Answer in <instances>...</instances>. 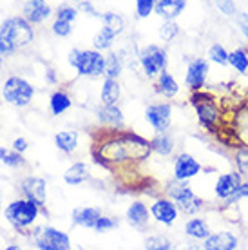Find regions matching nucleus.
Returning a JSON list of instances; mask_svg holds the SVG:
<instances>
[{
    "instance_id": "nucleus-13",
    "label": "nucleus",
    "mask_w": 248,
    "mask_h": 250,
    "mask_svg": "<svg viewBox=\"0 0 248 250\" xmlns=\"http://www.w3.org/2000/svg\"><path fill=\"white\" fill-rule=\"evenodd\" d=\"M20 190L24 198L35 201L38 207L45 208L47 205V182L38 176H27L20 182Z\"/></svg>"
},
{
    "instance_id": "nucleus-3",
    "label": "nucleus",
    "mask_w": 248,
    "mask_h": 250,
    "mask_svg": "<svg viewBox=\"0 0 248 250\" xmlns=\"http://www.w3.org/2000/svg\"><path fill=\"white\" fill-rule=\"evenodd\" d=\"M69 65L75 69L78 76L85 78H102L105 76L107 57L98 49H71L67 55Z\"/></svg>"
},
{
    "instance_id": "nucleus-32",
    "label": "nucleus",
    "mask_w": 248,
    "mask_h": 250,
    "mask_svg": "<svg viewBox=\"0 0 248 250\" xmlns=\"http://www.w3.org/2000/svg\"><path fill=\"white\" fill-rule=\"evenodd\" d=\"M25 163L27 162L22 156V152H17L15 149L9 150L0 147V165H6L9 169H20V167H24Z\"/></svg>"
},
{
    "instance_id": "nucleus-48",
    "label": "nucleus",
    "mask_w": 248,
    "mask_h": 250,
    "mask_svg": "<svg viewBox=\"0 0 248 250\" xmlns=\"http://www.w3.org/2000/svg\"><path fill=\"white\" fill-rule=\"evenodd\" d=\"M6 249H7V250H19L20 247H19V245H7Z\"/></svg>"
},
{
    "instance_id": "nucleus-9",
    "label": "nucleus",
    "mask_w": 248,
    "mask_h": 250,
    "mask_svg": "<svg viewBox=\"0 0 248 250\" xmlns=\"http://www.w3.org/2000/svg\"><path fill=\"white\" fill-rule=\"evenodd\" d=\"M208 75H210V62H208V58H192L185 71V87L188 91H192V93L194 91H201L207 85Z\"/></svg>"
},
{
    "instance_id": "nucleus-45",
    "label": "nucleus",
    "mask_w": 248,
    "mask_h": 250,
    "mask_svg": "<svg viewBox=\"0 0 248 250\" xmlns=\"http://www.w3.org/2000/svg\"><path fill=\"white\" fill-rule=\"evenodd\" d=\"M237 27H239V31H241V35L245 37V40L248 42V13L247 11H239L237 13Z\"/></svg>"
},
{
    "instance_id": "nucleus-40",
    "label": "nucleus",
    "mask_w": 248,
    "mask_h": 250,
    "mask_svg": "<svg viewBox=\"0 0 248 250\" xmlns=\"http://www.w3.org/2000/svg\"><path fill=\"white\" fill-rule=\"evenodd\" d=\"M51 31H53V35H55V37L65 38V37H69V35L73 33V22L55 19V22H53V25H51Z\"/></svg>"
},
{
    "instance_id": "nucleus-12",
    "label": "nucleus",
    "mask_w": 248,
    "mask_h": 250,
    "mask_svg": "<svg viewBox=\"0 0 248 250\" xmlns=\"http://www.w3.org/2000/svg\"><path fill=\"white\" fill-rule=\"evenodd\" d=\"M192 100H194V107H196V114H198L199 124L203 125L205 129H208V131H214L216 125L219 124V120H221V113H219L217 104L212 100L210 96H203L199 100L198 96H192Z\"/></svg>"
},
{
    "instance_id": "nucleus-15",
    "label": "nucleus",
    "mask_w": 248,
    "mask_h": 250,
    "mask_svg": "<svg viewBox=\"0 0 248 250\" xmlns=\"http://www.w3.org/2000/svg\"><path fill=\"white\" fill-rule=\"evenodd\" d=\"M241 183H243V174L239 170H230V172L219 174L216 183H214V196H216L217 200L227 201L239 188Z\"/></svg>"
},
{
    "instance_id": "nucleus-30",
    "label": "nucleus",
    "mask_w": 248,
    "mask_h": 250,
    "mask_svg": "<svg viewBox=\"0 0 248 250\" xmlns=\"http://www.w3.org/2000/svg\"><path fill=\"white\" fill-rule=\"evenodd\" d=\"M55 145L56 149L62 152H73L78 147V132L76 131H60L55 134Z\"/></svg>"
},
{
    "instance_id": "nucleus-24",
    "label": "nucleus",
    "mask_w": 248,
    "mask_h": 250,
    "mask_svg": "<svg viewBox=\"0 0 248 250\" xmlns=\"http://www.w3.org/2000/svg\"><path fill=\"white\" fill-rule=\"evenodd\" d=\"M102 216V210L100 208H94V207H82V208H75L73 210V223L76 227H83V229H94L98 218Z\"/></svg>"
},
{
    "instance_id": "nucleus-51",
    "label": "nucleus",
    "mask_w": 248,
    "mask_h": 250,
    "mask_svg": "<svg viewBox=\"0 0 248 250\" xmlns=\"http://www.w3.org/2000/svg\"><path fill=\"white\" fill-rule=\"evenodd\" d=\"M0 201H2V194H0Z\"/></svg>"
},
{
    "instance_id": "nucleus-1",
    "label": "nucleus",
    "mask_w": 248,
    "mask_h": 250,
    "mask_svg": "<svg viewBox=\"0 0 248 250\" xmlns=\"http://www.w3.org/2000/svg\"><path fill=\"white\" fill-rule=\"evenodd\" d=\"M150 142L138 136L134 132H118L102 142L98 149L93 150L94 162L102 167H109L111 163L122 165L134 160H145L150 154Z\"/></svg>"
},
{
    "instance_id": "nucleus-5",
    "label": "nucleus",
    "mask_w": 248,
    "mask_h": 250,
    "mask_svg": "<svg viewBox=\"0 0 248 250\" xmlns=\"http://www.w3.org/2000/svg\"><path fill=\"white\" fill-rule=\"evenodd\" d=\"M165 192L170 200L180 207L181 212L185 214H198L205 208V201L199 198L198 194L194 192V188L190 187L188 182H180V180H172V182L167 183L165 187Z\"/></svg>"
},
{
    "instance_id": "nucleus-22",
    "label": "nucleus",
    "mask_w": 248,
    "mask_h": 250,
    "mask_svg": "<svg viewBox=\"0 0 248 250\" xmlns=\"http://www.w3.org/2000/svg\"><path fill=\"white\" fill-rule=\"evenodd\" d=\"M91 180V169L89 165L83 162H76L73 163L71 167H67V170L63 172V182L71 185V187H76V185H83L85 182Z\"/></svg>"
},
{
    "instance_id": "nucleus-27",
    "label": "nucleus",
    "mask_w": 248,
    "mask_h": 250,
    "mask_svg": "<svg viewBox=\"0 0 248 250\" xmlns=\"http://www.w3.org/2000/svg\"><path fill=\"white\" fill-rule=\"evenodd\" d=\"M174 147H176L174 138L167 132H158V136L150 140V149L160 156H170L174 152Z\"/></svg>"
},
{
    "instance_id": "nucleus-44",
    "label": "nucleus",
    "mask_w": 248,
    "mask_h": 250,
    "mask_svg": "<svg viewBox=\"0 0 248 250\" xmlns=\"http://www.w3.org/2000/svg\"><path fill=\"white\" fill-rule=\"evenodd\" d=\"M243 198H248V182H243L241 185H239V188H237L236 192L232 194L225 203H227V205H234V203H237V201L243 200Z\"/></svg>"
},
{
    "instance_id": "nucleus-19",
    "label": "nucleus",
    "mask_w": 248,
    "mask_h": 250,
    "mask_svg": "<svg viewBox=\"0 0 248 250\" xmlns=\"http://www.w3.org/2000/svg\"><path fill=\"white\" fill-rule=\"evenodd\" d=\"M96 118H98L100 125L111 127L114 131H118L125 125V116L124 111L118 105H102L96 111Z\"/></svg>"
},
{
    "instance_id": "nucleus-4",
    "label": "nucleus",
    "mask_w": 248,
    "mask_h": 250,
    "mask_svg": "<svg viewBox=\"0 0 248 250\" xmlns=\"http://www.w3.org/2000/svg\"><path fill=\"white\" fill-rule=\"evenodd\" d=\"M42 210H43L42 207H38L35 201L27 200V198H22V200L11 201V203L6 207L4 218H6V221L15 229V230L22 232L37 223V219Z\"/></svg>"
},
{
    "instance_id": "nucleus-16",
    "label": "nucleus",
    "mask_w": 248,
    "mask_h": 250,
    "mask_svg": "<svg viewBox=\"0 0 248 250\" xmlns=\"http://www.w3.org/2000/svg\"><path fill=\"white\" fill-rule=\"evenodd\" d=\"M53 15L51 6H47L42 0H25V4L22 6V17L27 22H31L33 25L43 24L47 22Z\"/></svg>"
},
{
    "instance_id": "nucleus-10",
    "label": "nucleus",
    "mask_w": 248,
    "mask_h": 250,
    "mask_svg": "<svg viewBox=\"0 0 248 250\" xmlns=\"http://www.w3.org/2000/svg\"><path fill=\"white\" fill-rule=\"evenodd\" d=\"M145 120L156 132H167L172 125V104L158 102L145 109Z\"/></svg>"
},
{
    "instance_id": "nucleus-50",
    "label": "nucleus",
    "mask_w": 248,
    "mask_h": 250,
    "mask_svg": "<svg viewBox=\"0 0 248 250\" xmlns=\"http://www.w3.org/2000/svg\"><path fill=\"white\" fill-rule=\"evenodd\" d=\"M0 71H2V57H0Z\"/></svg>"
},
{
    "instance_id": "nucleus-35",
    "label": "nucleus",
    "mask_w": 248,
    "mask_h": 250,
    "mask_svg": "<svg viewBox=\"0 0 248 250\" xmlns=\"http://www.w3.org/2000/svg\"><path fill=\"white\" fill-rule=\"evenodd\" d=\"M124 71V57L120 53H109L107 55L105 76L107 78H120Z\"/></svg>"
},
{
    "instance_id": "nucleus-42",
    "label": "nucleus",
    "mask_w": 248,
    "mask_h": 250,
    "mask_svg": "<svg viewBox=\"0 0 248 250\" xmlns=\"http://www.w3.org/2000/svg\"><path fill=\"white\" fill-rule=\"evenodd\" d=\"M214 4H216V7L223 17H237V13H239L236 0H214Z\"/></svg>"
},
{
    "instance_id": "nucleus-2",
    "label": "nucleus",
    "mask_w": 248,
    "mask_h": 250,
    "mask_svg": "<svg viewBox=\"0 0 248 250\" xmlns=\"http://www.w3.org/2000/svg\"><path fill=\"white\" fill-rule=\"evenodd\" d=\"M35 40L33 24L24 17H9L0 24V57L13 55L15 51L29 45Z\"/></svg>"
},
{
    "instance_id": "nucleus-18",
    "label": "nucleus",
    "mask_w": 248,
    "mask_h": 250,
    "mask_svg": "<svg viewBox=\"0 0 248 250\" xmlns=\"http://www.w3.org/2000/svg\"><path fill=\"white\" fill-rule=\"evenodd\" d=\"M150 208L143 201H132L129 207H127V210H125V219H127V223L130 227H134V229H140L143 230L145 227L149 225L150 221Z\"/></svg>"
},
{
    "instance_id": "nucleus-26",
    "label": "nucleus",
    "mask_w": 248,
    "mask_h": 250,
    "mask_svg": "<svg viewBox=\"0 0 248 250\" xmlns=\"http://www.w3.org/2000/svg\"><path fill=\"white\" fill-rule=\"evenodd\" d=\"M156 89H158V93L162 94V96H165V98H174V96H178V93H180V83H178V80L165 69V71H162V73L158 75Z\"/></svg>"
},
{
    "instance_id": "nucleus-43",
    "label": "nucleus",
    "mask_w": 248,
    "mask_h": 250,
    "mask_svg": "<svg viewBox=\"0 0 248 250\" xmlns=\"http://www.w3.org/2000/svg\"><path fill=\"white\" fill-rule=\"evenodd\" d=\"M236 165H237V170H239L243 176H247V178H248V147H245V149H241V150H237Z\"/></svg>"
},
{
    "instance_id": "nucleus-23",
    "label": "nucleus",
    "mask_w": 248,
    "mask_h": 250,
    "mask_svg": "<svg viewBox=\"0 0 248 250\" xmlns=\"http://www.w3.org/2000/svg\"><path fill=\"white\" fill-rule=\"evenodd\" d=\"M183 232L190 239L196 241H205L210 236V227L203 218H188L183 225Z\"/></svg>"
},
{
    "instance_id": "nucleus-39",
    "label": "nucleus",
    "mask_w": 248,
    "mask_h": 250,
    "mask_svg": "<svg viewBox=\"0 0 248 250\" xmlns=\"http://www.w3.org/2000/svg\"><path fill=\"white\" fill-rule=\"evenodd\" d=\"M120 225L118 218H112V216H105V214H102L96 221V225H94L93 230H96L98 234H103V232H111L114 230L116 227Z\"/></svg>"
},
{
    "instance_id": "nucleus-41",
    "label": "nucleus",
    "mask_w": 248,
    "mask_h": 250,
    "mask_svg": "<svg viewBox=\"0 0 248 250\" xmlns=\"http://www.w3.org/2000/svg\"><path fill=\"white\" fill-rule=\"evenodd\" d=\"M136 2V17L138 19H149L154 13L156 0H134Z\"/></svg>"
},
{
    "instance_id": "nucleus-38",
    "label": "nucleus",
    "mask_w": 248,
    "mask_h": 250,
    "mask_svg": "<svg viewBox=\"0 0 248 250\" xmlns=\"http://www.w3.org/2000/svg\"><path fill=\"white\" fill-rule=\"evenodd\" d=\"M78 7L71 6V4H60V6L56 7V13H55V19H60V20H67V22H76L78 19Z\"/></svg>"
},
{
    "instance_id": "nucleus-11",
    "label": "nucleus",
    "mask_w": 248,
    "mask_h": 250,
    "mask_svg": "<svg viewBox=\"0 0 248 250\" xmlns=\"http://www.w3.org/2000/svg\"><path fill=\"white\" fill-rule=\"evenodd\" d=\"M203 169L201 162L196 160L190 152H181L174 158V167H172V178L180 180V182H190L196 176H199Z\"/></svg>"
},
{
    "instance_id": "nucleus-25",
    "label": "nucleus",
    "mask_w": 248,
    "mask_h": 250,
    "mask_svg": "<svg viewBox=\"0 0 248 250\" xmlns=\"http://www.w3.org/2000/svg\"><path fill=\"white\" fill-rule=\"evenodd\" d=\"M232 132L241 145L248 147V107H243L232 118Z\"/></svg>"
},
{
    "instance_id": "nucleus-7",
    "label": "nucleus",
    "mask_w": 248,
    "mask_h": 250,
    "mask_svg": "<svg viewBox=\"0 0 248 250\" xmlns=\"http://www.w3.org/2000/svg\"><path fill=\"white\" fill-rule=\"evenodd\" d=\"M35 87L22 76H9L2 85V98L13 107H27L33 102Z\"/></svg>"
},
{
    "instance_id": "nucleus-34",
    "label": "nucleus",
    "mask_w": 248,
    "mask_h": 250,
    "mask_svg": "<svg viewBox=\"0 0 248 250\" xmlns=\"http://www.w3.org/2000/svg\"><path fill=\"white\" fill-rule=\"evenodd\" d=\"M228 53L227 47L223 44H212L208 49H207V57H208V62L216 63V65H221V67H227L228 65Z\"/></svg>"
},
{
    "instance_id": "nucleus-36",
    "label": "nucleus",
    "mask_w": 248,
    "mask_h": 250,
    "mask_svg": "<svg viewBox=\"0 0 248 250\" xmlns=\"http://www.w3.org/2000/svg\"><path fill=\"white\" fill-rule=\"evenodd\" d=\"M180 24L176 22V20H163V24L160 25V38H162V42H165V44H170V42H174L176 38H178V35H180Z\"/></svg>"
},
{
    "instance_id": "nucleus-33",
    "label": "nucleus",
    "mask_w": 248,
    "mask_h": 250,
    "mask_svg": "<svg viewBox=\"0 0 248 250\" xmlns=\"http://www.w3.org/2000/svg\"><path fill=\"white\" fill-rule=\"evenodd\" d=\"M100 20H102V25H105V27H109V29H112V31L116 33V35H124L125 31V19L120 15V13H114V11H107L103 13L102 17H100Z\"/></svg>"
},
{
    "instance_id": "nucleus-14",
    "label": "nucleus",
    "mask_w": 248,
    "mask_h": 250,
    "mask_svg": "<svg viewBox=\"0 0 248 250\" xmlns=\"http://www.w3.org/2000/svg\"><path fill=\"white\" fill-rule=\"evenodd\" d=\"M150 208V216L158 221V223H162V225H174L178 218H180V207L176 205L170 198H158V200L149 207Z\"/></svg>"
},
{
    "instance_id": "nucleus-52",
    "label": "nucleus",
    "mask_w": 248,
    "mask_h": 250,
    "mask_svg": "<svg viewBox=\"0 0 248 250\" xmlns=\"http://www.w3.org/2000/svg\"><path fill=\"white\" fill-rule=\"evenodd\" d=\"M42 2H45V0H42Z\"/></svg>"
},
{
    "instance_id": "nucleus-8",
    "label": "nucleus",
    "mask_w": 248,
    "mask_h": 250,
    "mask_svg": "<svg viewBox=\"0 0 248 250\" xmlns=\"http://www.w3.org/2000/svg\"><path fill=\"white\" fill-rule=\"evenodd\" d=\"M33 243L38 250H69L73 247L69 234L51 225L33 230Z\"/></svg>"
},
{
    "instance_id": "nucleus-6",
    "label": "nucleus",
    "mask_w": 248,
    "mask_h": 250,
    "mask_svg": "<svg viewBox=\"0 0 248 250\" xmlns=\"http://www.w3.org/2000/svg\"><path fill=\"white\" fill-rule=\"evenodd\" d=\"M138 62L147 78H158V75L168 65V53L160 44H147L138 53Z\"/></svg>"
},
{
    "instance_id": "nucleus-17",
    "label": "nucleus",
    "mask_w": 248,
    "mask_h": 250,
    "mask_svg": "<svg viewBox=\"0 0 248 250\" xmlns=\"http://www.w3.org/2000/svg\"><path fill=\"white\" fill-rule=\"evenodd\" d=\"M205 250H236L239 247V238L230 230L210 232V236L201 241Z\"/></svg>"
},
{
    "instance_id": "nucleus-47",
    "label": "nucleus",
    "mask_w": 248,
    "mask_h": 250,
    "mask_svg": "<svg viewBox=\"0 0 248 250\" xmlns=\"http://www.w3.org/2000/svg\"><path fill=\"white\" fill-rule=\"evenodd\" d=\"M13 149L17 150V152H22L24 154L25 150L29 149V144H27V140L25 138H15V142H13Z\"/></svg>"
},
{
    "instance_id": "nucleus-29",
    "label": "nucleus",
    "mask_w": 248,
    "mask_h": 250,
    "mask_svg": "<svg viewBox=\"0 0 248 250\" xmlns=\"http://www.w3.org/2000/svg\"><path fill=\"white\" fill-rule=\"evenodd\" d=\"M71 105H73V100H71V96H69L65 91H55V93L51 94L49 98V109L51 113L55 114V116H60V114H63L65 111H69L71 109Z\"/></svg>"
},
{
    "instance_id": "nucleus-46",
    "label": "nucleus",
    "mask_w": 248,
    "mask_h": 250,
    "mask_svg": "<svg viewBox=\"0 0 248 250\" xmlns=\"http://www.w3.org/2000/svg\"><path fill=\"white\" fill-rule=\"evenodd\" d=\"M78 11L80 13H85V15H89V17H102L98 11H96V7H94V4L91 2V0H82L80 4H78Z\"/></svg>"
},
{
    "instance_id": "nucleus-20",
    "label": "nucleus",
    "mask_w": 248,
    "mask_h": 250,
    "mask_svg": "<svg viewBox=\"0 0 248 250\" xmlns=\"http://www.w3.org/2000/svg\"><path fill=\"white\" fill-rule=\"evenodd\" d=\"M186 9V0H156L154 13L163 20H176Z\"/></svg>"
},
{
    "instance_id": "nucleus-49",
    "label": "nucleus",
    "mask_w": 248,
    "mask_h": 250,
    "mask_svg": "<svg viewBox=\"0 0 248 250\" xmlns=\"http://www.w3.org/2000/svg\"><path fill=\"white\" fill-rule=\"evenodd\" d=\"M69 2H75V4H80L82 0H69Z\"/></svg>"
},
{
    "instance_id": "nucleus-28",
    "label": "nucleus",
    "mask_w": 248,
    "mask_h": 250,
    "mask_svg": "<svg viewBox=\"0 0 248 250\" xmlns=\"http://www.w3.org/2000/svg\"><path fill=\"white\" fill-rule=\"evenodd\" d=\"M116 38H118V35L112 31V29H109V27H105V25H102L100 31L93 37V47L94 49L102 51V53H103V51H111Z\"/></svg>"
},
{
    "instance_id": "nucleus-21",
    "label": "nucleus",
    "mask_w": 248,
    "mask_h": 250,
    "mask_svg": "<svg viewBox=\"0 0 248 250\" xmlns=\"http://www.w3.org/2000/svg\"><path fill=\"white\" fill-rule=\"evenodd\" d=\"M122 98V83L118 78H103L102 89H100V102L102 105H118Z\"/></svg>"
},
{
    "instance_id": "nucleus-31",
    "label": "nucleus",
    "mask_w": 248,
    "mask_h": 250,
    "mask_svg": "<svg viewBox=\"0 0 248 250\" xmlns=\"http://www.w3.org/2000/svg\"><path fill=\"white\" fill-rule=\"evenodd\" d=\"M228 65L239 75H248V51L243 47L230 51L228 53Z\"/></svg>"
},
{
    "instance_id": "nucleus-37",
    "label": "nucleus",
    "mask_w": 248,
    "mask_h": 250,
    "mask_svg": "<svg viewBox=\"0 0 248 250\" xmlns=\"http://www.w3.org/2000/svg\"><path fill=\"white\" fill-rule=\"evenodd\" d=\"M143 247L149 250H170L174 249L172 241L168 238H165V236H162V234H152V236H149V238H145V241H143Z\"/></svg>"
}]
</instances>
